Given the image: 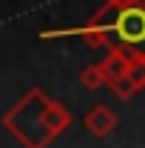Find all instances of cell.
Returning a JSON list of instances; mask_svg holds the SVG:
<instances>
[{
    "mask_svg": "<svg viewBox=\"0 0 145 148\" xmlns=\"http://www.w3.org/2000/svg\"><path fill=\"white\" fill-rule=\"evenodd\" d=\"M117 46L134 57H145V9H125L114 23Z\"/></svg>",
    "mask_w": 145,
    "mask_h": 148,
    "instance_id": "2",
    "label": "cell"
},
{
    "mask_svg": "<svg viewBox=\"0 0 145 148\" xmlns=\"http://www.w3.org/2000/svg\"><path fill=\"white\" fill-rule=\"evenodd\" d=\"M85 128L94 134V137H105L117 128V114L108 108V106H94V108L85 114Z\"/></svg>",
    "mask_w": 145,
    "mask_h": 148,
    "instance_id": "4",
    "label": "cell"
},
{
    "mask_svg": "<svg viewBox=\"0 0 145 148\" xmlns=\"http://www.w3.org/2000/svg\"><path fill=\"white\" fill-rule=\"evenodd\" d=\"M128 80L134 83L137 91L145 88V57H137V60L131 63V69H128Z\"/></svg>",
    "mask_w": 145,
    "mask_h": 148,
    "instance_id": "6",
    "label": "cell"
},
{
    "mask_svg": "<svg viewBox=\"0 0 145 148\" xmlns=\"http://www.w3.org/2000/svg\"><path fill=\"white\" fill-rule=\"evenodd\" d=\"M111 91L117 94L120 100H131V97L137 94V88H134V83H131L128 77H122V80H117V83H111Z\"/></svg>",
    "mask_w": 145,
    "mask_h": 148,
    "instance_id": "7",
    "label": "cell"
},
{
    "mask_svg": "<svg viewBox=\"0 0 145 148\" xmlns=\"http://www.w3.org/2000/svg\"><path fill=\"white\" fill-rule=\"evenodd\" d=\"M137 57L131 54V51H125V49H120V46H114L108 54H105V60L103 63H97L100 69H103V77H105V83H117V80H122V77H128V69H131V63H134Z\"/></svg>",
    "mask_w": 145,
    "mask_h": 148,
    "instance_id": "3",
    "label": "cell"
},
{
    "mask_svg": "<svg viewBox=\"0 0 145 148\" xmlns=\"http://www.w3.org/2000/svg\"><path fill=\"white\" fill-rule=\"evenodd\" d=\"M80 83H83V88H88V91H100L103 86H108L105 77H103V69H100V66H88V69H83Z\"/></svg>",
    "mask_w": 145,
    "mask_h": 148,
    "instance_id": "5",
    "label": "cell"
},
{
    "mask_svg": "<svg viewBox=\"0 0 145 148\" xmlns=\"http://www.w3.org/2000/svg\"><path fill=\"white\" fill-rule=\"evenodd\" d=\"M49 108H51V100L40 88H29L17 106H12L3 114V125L26 148H46L54 140V131L49 123Z\"/></svg>",
    "mask_w": 145,
    "mask_h": 148,
    "instance_id": "1",
    "label": "cell"
}]
</instances>
